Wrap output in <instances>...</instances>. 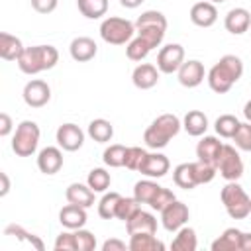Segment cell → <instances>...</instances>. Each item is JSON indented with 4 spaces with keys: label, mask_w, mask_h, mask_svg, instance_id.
Returning a JSON list of instances; mask_svg holds the SVG:
<instances>
[{
    "label": "cell",
    "mask_w": 251,
    "mask_h": 251,
    "mask_svg": "<svg viewBox=\"0 0 251 251\" xmlns=\"http://www.w3.org/2000/svg\"><path fill=\"white\" fill-rule=\"evenodd\" d=\"M243 75V61L237 55H224L206 75L208 86L216 94H226Z\"/></svg>",
    "instance_id": "1"
},
{
    "label": "cell",
    "mask_w": 251,
    "mask_h": 251,
    "mask_svg": "<svg viewBox=\"0 0 251 251\" xmlns=\"http://www.w3.org/2000/svg\"><path fill=\"white\" fill-rule=\"evenodd\" d=\"M16 63L24 75H37L59 63V51L53 45H31L24 49Z\"/></svg>",
    "instance_id": "2"
},
{
    "label": "cell",
    "mask_w": 251,
    "mask_h": 251,
    "mask_svg": "<svg viewBox=\"0 0 251 251\" xmlns=\"http://www.w3.org/2000/svg\"><path fill=\"white\" fill-rule=\"evenodd\" d=\"M180 127H182V122L178 120V116H175V114H161L145 129L143 141H145V145L149 149L159 151V149L167 147L173 137L178 135Z\"/></svg>",
    "instance_id": "3"
},
{
    "label": "cell",
    "mask_w": 251,
    "mask_h": 251,
    "mask_svg": "<svg viewBox=\"0 0 251 251\" xmlns=\"http://www.w3.org/2000/svg\"><path fill=\"white\" fill-rule=\"evenodd\" d=\"M165 31H167V18L159 10H145L135 20V33L143 37L153 49L163 43Z\"/></svg>",
    "instance_id": "4"
},
{
    "label": "cell",
    "mask_w": 251,
    "mask_h": 251,
    "mask_svg": "<svg viewBox=\"0 0 251 251\" xmlns=\"http://www.w3.org/2000/svg\"><path fill=\"white\" fill-rule=\"evenodd\" d=\"M220 198L229 218L243 220L251 214V196L243 190L237 180H227V184L220 192Z\"/></svg>",
    "instance_id": "5"
},
{
    "label": "cell",
    "mask_w": 251,
    "mask_h": 251,
    "mask_svg": "<svg viewBox=\"0 0 251 251\" xmlns=\"http://www.w3.org/2000/svg\"><path fill=\"white\" fill-rule=\"evenodd\" d=\"M39 137H41V129L35 122L31 120H24L18 124L14 137H12V151L18 157H31L37 151L39 145Z\"/></svg>",
    "instance_id": "6"
},
{
    "label": "cell",
    "mask_w": 251,
    "mask_h": 251,
    "mask_svg": "<svg viewBox=\"0 0 251 251\" xmlns=\"http://www.w3.org/2000/svg\"><path fill=\"white\" fill-rule=\"evenodd\" d=\"M133 35H135V24L126 18L110 16L104 18L100 24V37L110 45H126L133 39Z\"/></svg>",
    "instance_id": "7"
},
{
    "label": "cell",
    "mask_w": 251,
    "mask_h": 251,
    "mask_svg": "<svg viewBox=\"0 0 251 251\" xmlns=\"http://www.w3.org/2000/svg\"><path fill=\"white\" fill-rule=\"evenodd\" d=\"M218 173L222 178L226 180H239L243 176V161L237 153V149L233 145H224L218 165H216Z\"/></svg>",
    "instance_id": "8"
},
{
    "label": "cell",
    "mask_w": 251,
    "mask_h": 251,
    "mask_svg": "<svg viewBox=\"0 0 251 251\" xmlns=\"http://www.w3.org/2000/svg\"><path fill=\"white\" fill-rule=\"evenodd\" d=\"M184 63V47L180 43H167L157 53V69L163 75H173Z\"/></svg>",
    "instance_id": "9"
},
{
    "label": "cell",
    "mask_w": 251,
    "mask_h": 251,
    "mask_svg": "<svg viewBox=\"0 0 251 251\" xmlns=\"http://www.w3.org/2000/svg\"><path fill=\"white\" fill-rule=\"evenodd\" d=\"M190 218V210L184 202L180 200H173L165 210H161V224L167 231H178L182 226H186Z\"/></svg>",
    "instance_id": "10"
},
{
    "label": "cell",
    "mask_w": 251,
    "mask_h": 251,
    "mask_svg": "<svg viewBox=\"0 0 251 251\" xmlns=\"http://www.w3.org/2000/svg\"><path fill=\"white\" fill-rule=\"evenodd\" d=\"M22 96L29 108H43L51 100V86L41 78H33L25 82Z\"/></svg>",
    "instance_id": "11"
},
{
    "label": "cell",
    "mask_w": 251,
    "mask_h": 251,
    "mask_svg": "<svg viewBox=\"0 0 251 251\" xmlns=\"http://www.w3.org/2000/svg\"><path fill=\"white\" fill-rule=\"evenodd\" d=\"M55 137H57V145L65 151H78L84 143V131L76 124H71V122L61 124L57 127Z\"/></svg>",
    "instance_id": "12"
},
{
    "label": "cell",
    "mask_w": 251,
    "mask_h": 251,
    "mask_svg": "<svg viewBox=\"0 0 251 251\" xmlns=\"http://www.w3.org/2000/svg\"><path fill=\"white\" fill-rule=\"evenodd\" d=\"M176 76H178V82L186 88H196L198 84L204 82L206 78V71H204V65L198 61V59H188L180 65V69L176 71Z\"/></svg>",
    "instance_id": "13"
},
{
    "label": "cell",
    "mask_w": 251,
    "mask_h": 251,
    "mask_svg": "<svg viewBox=\"0 0 251 251\" xmlns=\"http://www.w3.org/2000/svg\"><path fill=\"white\" fill-rule=\"evenodd\" d=\"M63 167V151L61 147H43L39 153H37V169L43 173V175H55L59 173Z\"/></svg>",
    "instance_id": "14"
},
{
    "label": "cell",
    "mask_w": 251,
    "mask_h": 251,
    "mask_svg": "<svg viewBox=\"0 0 251 251\" xmlns=\"http://www.w3.org/2000/svg\"><path fill=\"white\" fill-rule=\"evenodd\" d=\"M159 69L151 63H139L131 73V82L139 90H149L159 82Z\"/></svg>",
    "instance_id": "15"
},
{
    "label": "cell",
    "mask_w": 251,
    "mask_h": 251,
    "mask_svg": "<svg viewBox=\"0 0 251 251\" xmlns=\"http://www.w3.org/2000/svg\"><path fill=\"white\" fill-rule=\"evenodd\" d=\"M222 147H224V143L216 135H204L196 145V157H198V161L216 167L220 153H222Z\"/></svg>",
    "instance_id": "16"
},
{
    "label": "cell",
    "mask_w": 251,
    "mask_h": 251,
    "mask_svg": "<svg viewBox=\"0 0 251 251\" xmlns=\"http://www.w3.org/2000/svg\"><path fill=\"white\" fill-rule=\"evenodd\" d=\"M169 169H171L169 157L163 155V153H159V151H155V153H147V157H145L139 173L145 175V176H149V178H161V176H165L169 173Z\"/></svg>",
    "instance_id": "17"
},
{
    "label": "cell",
    "mask_w": 251,
    "mask_h": 251,
    "mask_svg": "<svg viewBox=\"0 0 251 251\" xmlns=\"http://www.w3.org/2000/svg\"><path fill=\"white\" fill-rule=\"evenodd\" d=\"M69 53L71 57L76 61V63H86V61H92L98 53V45L94 43L92 37H86V35H78L71 41L69 45Z\"/></svg>",
    "instance_id": "18"
},
{
    "label": "cell",
    "mask_w": 251,
    "mask_h": 251,
    "mask_svg": "<svg viewBox=\"0 0 251 251\" xmlns=\"http://www.w3.org/2000/svg\"><path fill=\"white\" fill-rule=\"evenodd\" d=\"M218 20V8L216 4H212L210 0L206 2H196L192 8H190V22L198 27H210L214 25Z\"/></svg>",
    "instance_id": "19"
},
{
    "label": "cell",
    "mask_w": 251,
    "mask_h": 251,
    "mask_svg": "<svg viewBox=\"0 0 251 251\" xmlns=\"http://www.w3.org/2000/svg\"><path fill=\"white\" fill-rule=\"evenodd\" d=\"M86 220H88L86 208L71 204V202L67 206H63L61 212H59V222L65 229H80V227H84Z\"/></svg>",
    "instance_id": "20"
},
{
    "label": "cell",
    "mask_w": 251,
    "mask_h": 251,
    "mask_svg": "<svg viewBox=\"0 0 251 251\" xmlns=\"http://www.w3.org/2000/svg\"><path fill=\"white\" fill-rule=\"evenodd\" d=\"M224 25L229 33L233 35H241L251 27V12L247 8H231L226 14Z\"/></svg>",
    "instance_id": "21"
},
{
    "label": "cell",
    "mask_w": 251,
    "mask_h": 251,
    "mask_svg": "<svg viewBox=\"0 0 251 251\" xmlns=\"http://www.w3.org/2000/svg\"><path fill=\"white\" fill-rule=\"evenodd\" d=\"M94 194L96 192L88 184H82V182H73L65 190L67 202L76 204V206H82V208H90L94 204Z\"/></svg>",
    "instance_id": "22"
},
{
    "label": "cell",
    "mask_w": 251,
    "mask_h": 251,
    "mask_svg": "<svg viewBox=\"0 0 251 251\" xmlns=\"http://www.w3.org/2000/svg\"><path fill=\"white\" fill-rule=\"evenodd\" d=\"M127 233H155L157 231V218L151 212L139 210L131 220L126 222Z\"/></svg>",
    "instance_id": "23"
},
{
    "label": "cell",
    "mask_w": 251,
    "mask_h": 251,
    "mask_svg": "<svg viewBox=\"0 0 251 251\" xmlns=\"http://www.w3.org/2000/svg\"><path fill=\"white\" fill-rule=\"evenodd\" d=\"M24 43L20 37L8 33V31H2L0 33V57L4 61H18L20 55L24 53Z\"/></svg>",
    "instance_id": "24"
},
{
    "label": "cell",
    "mask_w": 251,
    "mask_h": 251,
    "mask_svg": "<svg viewBox=\"0 0 251 251\" xmlns=\"http://www.w3.org/2000/svg\"><path fill=\"white\" fill-rule=\"evenodd\" d=\"M243 231L237 227H227L218 239L212 241V251H241Z\"/></svg>",
    "instance_id": "25"
},
{
    "label": "cell",
    "mask_w": 251,
    "mask_h": 251,
    "mask_svg": "<svg viewBox=\"0 0 251 251\" xmlns=\"http://www.w3.org/2000/svg\"><path fill=\"white\" fill-rule=\"evenodd\" d=\"M182 127L188 135L192 137H200L206 133L208 129V116L200 110H190L186 112V116L182 118Z\"/></svg>",
    "instance_id": "26"
},
{
    "label": "cell",
    "mask_w": 251,
    "mask_h": 251,
    "mask_svg": "<svg viewBox=\"0 0 251 251\" xmlns=\"http://www.w3.org/2000/svg\"><path fill=\"white\" fill-rule=\"evenodd\" d=\"M127 245L131 251H165V243L155 233H131Z\"/></svg>",
    "instance_id": "27"
},
{
    "label": "cell",
    "mask_w": 251,
    "mask_h": 251,
    "mask_svg": "<svg viewBox=\"0 0 251 251\" xmlns=\"http://www.w3.org/2000/svg\"><path fill=\"white\" fill-rule=\"evenodd\" d=\"M88 135L96 143H108L114 137V126H112V122H108L104 118H96L88 124Z\"/></svg>",
    "instance_id": "28"
},
{
    "label": "cell",
    "mask_w": 251,
    "mask_h": 251,
    "mask_svg": "<svg viewBox=\"0 0 251 251\" xmlns=\"http://www.w3.org/2000/svg\"><path fill=\"white\" fill-rule=\"evenodd\" d=\"M196 247H198L196 231H194V227H188V226H182L171 243L173 251H194Z\"/></svg>",
    "instance_id": "29"
},
{
    "label": "cell",
    "mask_w": 251,
    "mask_h": 251,
    "mask_svg": "<svg viewBox=\"0 0 251 251\" xmlns=\"http://www.w3.org/2000/svg\"><path fill=\"white\" fill-rule=\"evenodd\" d=\"M173 180L178 188H184V190H192L198 186L196 178H194V171H192V163H180L175 167L173 171Z\"/></svg>",
    "instance_id": "30"
},
{
    "label": "cell",
    "mask_w": 251,
    "mask_h": 251,
    "mask_svg": "<svg viewBox=\"0 0 251 251\" xmlns=\"http://www.w3.org/2000/svg\"><path fill=\"white\" fill-rule=\"evenodd\" d=\"M161 190V184H157L155 180L147 178V180H137L133 186V196L137 198L139 204H151L153 198L157 196V192Z\"/></svg>",
    "instance_id": "31"
},
{
    "label": "cell",
    "mask_w": 251,
    "mask_h": 251,
    "mask_svg": "<svg viewBox=\"0 0 251 251\" xmlns=\"http://www.w3.org/2000/svg\"><path fill=\"white\" fill-rule=\"evenodd\" d=\"M78 12L88 20H98L108 12V0H76Z\"/></svg>",
    "instance_id": "32"
},
{
    "label": "cell",
    "mask_w": 251,
    "mask_h": 251,
    "mask_svg": "<svg viewBox=\"0 0 251 251\" xmlns=\"http://www.w3.org/2000/svg\"><path fill=\"white\" fill-rule=\"evenodd\" d=\"M239 124H241V122H239L233 114H222V116L214 122V129H216V133H218L220 137H224V139H231L233 133L237 131Z\"/></svg>",
    "instance_id": "33"
},
{
    "label": "cell",
    "mask_w": 251,
    "mask_h": 251,
    "mask_svg": "<svg viewBox=\"0 0 251 251\" xmlns=\"http://www.w3.org/2000/svg\"><path fill=\"white\" fill-rule=\"evenodd\" d=\"M151 51H153V47H151L143 37H139V35H135V37L127 43V47H126L127 59H129V61H137V63H141Z\"/></svg>",
    "instance_id": "34"
},
{
    "label": "cell",
    "mask_w": 251,
    "mask_h": 251,
    "mask_svg": "<svg viewBox=\"0 0 251 251\" xmlns=\"http://www.w3.org/2000/svg\"><path fill=\"white\" fill-rule=\"evenodd\" d=\"M110 182H112V176H110V173H108L106 169H102V167L92 169V171L88 173V176H86V184H88L94 192H106V190L110 188Z\"/></svg>",
    "instance_id": "35"
},
{
    "label": "cell",
    "mask_w": 251,
    "mask_h": 251,
    "mask_svg": "<svg viewBox=\"0 0 251 251\" xmlns=\"http://www.w3.org/2000/svg\"><path fill=\"white\" fill-rule=\"evenodd\" d=\"M122 194L120 192H104V196L98 202V216L102 220H112L116 218V208L120 202Z\"/></svg>",
    "instance_id": "36"
},
{
    "label": "cell",
    "mask_w": 251,
    "mask_h": 251,
    "mask_svg": "<svg viewBox=\"0 0 251 251\" xmlns=\"http://www.w3.org/2000/svg\"><path fill=\"white\" fill-rule=\"evenodd\" d=\"M4 233L6 235H14L16 239H20V241H25V243H29L31 247H35V249H39V251H43L45 249V245H43V241L35 235V233H29L27 229H24L22 226H18V224H10L6 229H4Z\"/></svg>",
    "instance_id": "37"
},
{
    "label": "cell",
    "mask_w": 251,
    "mask_h": 251,
    "mask_svg": "<svg viewBox=\"0 0 251 251\" xmlns=\"http://www.w3.org/2000/svg\"><path fill=\"white\" fill-rule=\"evenodd\" d=\"M126 151H127V147H124V145H120V143H112V145L106 147L104 153H102V161H104V165H108V167H112V169L124 167Z\"/></svg>",
    "instance_id": "38"
},
{
    "label": "cell",
    "mask_w": 251,
    "mask_h": 251,
    "mask_svg": "<svg viewBox=\"0 0 251 251\" xmlns=\"http://www.w3.org/2000/svg\"><path fill=\"white\" fill-rule=\"evenodd\" d=\"M139 210H141V204L137 202L135 196H131V198L122 196L120 202H118V208H116V218L122 220V222H127V220H131Z\"/></svg>",
    "instance_id": "39"
},
{
    "label": "cell",
    "mask_w": 251,
    "mask_h": 251,
    "mask_svg": "<svg viewBox=\"0 0 251 251\" xmlns=\"http://www.w3.org/2000/svg\"><path fill=\"white\" fill-rule=\"evenodd\" d=\"M145 157H147V151L143 147H127L124 167L129 169V171H139L143 161H145Z\"/></svg>",
    "instance_id": "40"
},
{
    "label": "cell",
    "mask_w": 251,
    "mask_h": 251,
    "mask_svg": "<svg viewBox=\"0 0 251 251\" xmlns=\"http://www.w3.org/2000/svg\"><path fill=\"white\" fill-rule=\"evenodd\" d=\"M192 171H194V178L198 184H206V182H212L218 169L214 165H208V163H202V161H196L192 163Z\"/></svg>",
    "instance_id": "41"
},
{
    "label": "cell",
    "mask_w": 251,
    "mask_h": 251,
    "mask_svg": "<svg viewBox=\"0 0 251 251\" xmlns=\"http://www.w3.org/2000/svg\"><path fill=\"white\" fill-rule=\"evenodd\" d=\"M75 231V243H76V251H94L96 249V235L84 227L80 229H73Z\"/></svg>",
    "instance_id": "42"
},
{
    "label": "cell",
    "mask_w": 251,
    "mask_h": 251,
    "mask_svg": "<svg viewBox=\"0 0 251 251\" xmlns=\"http://www.w3.org/2000/svg\"><path fill=\"white\" fill-rule=\"evenodd\" d=\"M233 143L237 149L241 151H251V122H245V124H239L237 131L233 133Z\"/></svg>",
    "instance_id": "43"
},
{
    "label": "cell",
    "mask_w": 251,
    "mask_h": 251,
    "mask_svg": "<svg viewBox=\"0 0 251 251\" xmlns=\"http://www.w3.org/2000/svg\"><path fill=\"white\" fill-rule=\"evenodd\" d=\"M173 200H176V196L173 194V190H169V188H165V186H161V190L157 192V196L153 198V202L149 204V208L151 210H157V212H161V210H165Z\"/></svg>",
    "instance_id": "44"
},
{
    "label": "cell",
    "mask_w": 251,
    "mask_h": 251,
    "mask_svg": "<svg viewBox=\"0 0 251 251\" xmlns=\"http://www.w3.org/2000/svg\"><path fill=\"white\" fill-rule=\"evenodd\" d=\"M55 249H57V251H76L75 231H73V229H67V231L59 233L57 239H55Z\"/></svg>",
    "instance_id": "45"
},
{
    "label": "cell",
    "mask_w": 251,
    "mask_h": 251,
    "mask_svg": "<svg viewBox=\"0 0 251 251\" xmlns=\"http://www.w3.org/2000/svg\"><path fill=\"white\" fill-rule=\"evenodd\" d=\"M29 2H31V8L39 14H51L59 4V0H29Z\"/></svg>",
    "instance_id": "46"
},
{
    "label": "cell",
    "mask_w": 251,
    "mask_h": 251,
    "mask_svg": "<svg viewBox=\"0 0 251 251\" xmlns=\"http://www.w3.org/2000/svg\"><path fill=\"white\" fill-rule=\"evenodd\" d=\"M126 249H129V245H126V241L116 237H110L102 243V251H126Z\"/></svg>",
    "instance_id": "47"
},
{
    "label": "cell",
    "mask_w": 251,
    "mask_h": 251,
    "mask_svg": "<svg viewBox=\"0 0 251 251\" xmlns=\"http://www.w3.org/2000/svg\"><path fill=\"white\" fill-rule=\"evenodd\" d=\"M12 127H14V124H12V118H10L6 112H2V114H0V135H2V137L10 135Z\"/></svg>",
    "instance_id": "48"
},
{
    "label": "cell",
    "mask_w": 251,
    "mask_h": 251,
    "mask_svg": "<svg viewBox=\"0 0 251 251\" xmlns=\"http://www.w3.org/2000/svg\"><path fill=\"white\" fill-rule=\"evenodd\" d=\"M0 178H2V190H0V196H6L8 192H10V178H8V175L2 171L0 173Z\"/></svg>",
    "instance_id": "49"
},
{
    "label": "cell",
    "mask_w": 251,
    "mask_h": 251,
    "mask_svg": "<svg viewBox=\"0 0 251 251\" xmlns=\"http://www.w3.org/2000/svg\"><path fill=\"white\" fill-rule=\"evenodd\" d=\"M241 251H251V233H245V231H243V237H241Z\"/></svg>",
    "instance_id": "50"
},
{
    "label": "cell",
    "mask_w": 251,
    "mask_h": 251,
    "mask_svg": "<svg viewBox=\"0 0 251 251\" xmlns=\"http://www.w3.org/2000/svg\"><path fill=\"white\" fill-rule=\"evenodd\" d=\"M145 0H120V4L124 6V8H129V10H133V8H137V6H141Z\"/></svg>",
    "instance_id": "51"
},
{
    "label": "cell",
    "mask_w": 251,
    "mask_h": 251,
    "mask_svg": "<svg viewBox=\"0 0 251 251\" xmlns=\"http://www.w3.org/2000/svg\"><path fill=\"white\" fill-rule=\"evenodd\" d=\"M243 116H245L247 122H251V100L245 102V106H243Z\"/></svg>",
    "instance_id": "52"
},
{
    "label": "cell",
    "mask_w": 251,
    "mask_h": 251,
    "mask_svg": "<svg viewBox=\"0 0 251 251\" xmlns=\"http://www.w3.org/2000/svg\"><path fill=\"white\" fill-rule=\"evenodd\" d=\"M212 4H222V2H226V0H210Z\"/></svg>",
    "instance_id": "53"
},
{
    "label": "cell",
    "mask_w": 251,
    "mask_h": 251,
    "mask_svg": "<svg viewBox=\"0 0 251 251\" xmlns=\"http://www.w3.org/2000/svg\"><path fill=\"white\" fill-rule=\"evenodd\" d=\"M249 29H251V27H249Z\"/></svg>",
    "instance_id": "54"
}]
</instances>
